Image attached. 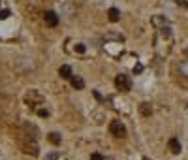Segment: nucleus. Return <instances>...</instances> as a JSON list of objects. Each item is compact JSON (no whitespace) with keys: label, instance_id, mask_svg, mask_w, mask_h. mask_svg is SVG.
Wrapping results in <instances>:
<instances>
[{"label":"nucleus","instance_id":"obj_1","mask_svg":"<svg viewBox=\"0 0 188 160\" xmlns=\"http://www.w3.org/2000/svg\"><path fill=\"white\" fill-rule=\"evenodd\" d=\"M115 85L119 87L121 90H124V93H128V90L132 89V81H130V77L124 76V74H119V76L115 77Z\"/></svg>","mask_w":188,"mask_h":160},{"label":"nucleus","instance_id":"obj_2","mask_svg":"<svg viewBox=\"0 0 188 160\" xmlns=\"http://www.w3.org/2000/svg\"><path fill=\"white\" fill-rule=\"evenodd\" d=\"M109 132L113 136H117V138H122V136H126V126L121 123V121H113L109 124Z\"/></svg>","mask_w":188,"mask_h":160},{"label":"nucleus","instance_id":"obj_3","mask_svg":"<svg viewBox=\"0 0 188 160\" xmlns=\"http://www.w3.org/2000/svg\"><path fill=\"white\" fill-rule=\"evenodd\" d=\"M43 19H45V23L49 27H57L58 25V15L55 13V11H45L43 13Z\"/></svg>","mask_w":188,"mask_h":160},{"label":"nucleus","instance_id":"obj_4","mask_svg":"<svg viewBox=\"0 0 188 160\" xmlns=\"http://www.w3.org/2000/svg\"><path fill=\"white\" fill-rule=\"evenodd\" d=\"M58 74H60V77H64V79H70V77H72L74 74H72V68H70V66H60V70H58Z\"/></svg>","mask_w":188,"mask_h":160},{"label":"nucleus","instance_id":"obj_5","mask_svg":"<svg viewBox=\"0 0 188 160\" xmlns=\"http://www.w3.org/2000/svg\"><path fill=\"white\" fill-rule=\"evenodd\" d=\"M70 81H72V85H74L75 89H83V87H85V81H83L81 76H72V77H70Z\"/></svg>","mask_w":188,"mask_h":160},{"label":"nucleus","instance_id":"obj_6","mask_svg":"<svg viewBox=\"0 0 188 160\" xmlns=\"http://www.w3.org/2000/svg\"><path fill=\"white\" fill-rule=\"evenodd\" d=\"M107 15H109V21H113V23H117V21L121 19V11L117 10V8H109Z\"/></svg>","mask_w":188,"mask_h":160},{"label":"nucleus","instance_id":"obj_7","mask_svg":"<svg viewBox=\"0 0 188 160\" xmlns=\"http://www.w3.org/2000/svg\"><path fill=\"white\" fill-rule=\"evenodd\" d=\"M169 149H171V153H175V154L181 153V143H179L177 138H171V140H169Z\"/></svg>","mask_w":188,"mask_h":160},{"label":"nucleus","instance_id":"obj_8","mask_svg":"<svg viewBox=\"0 0 188 160\" xmlns=\"http://www.w3.org/2000/svg\"><path fill=\"white\" fill-rule=\"evenodd\" d=\"M49 141H51L53 145H60L62 140H60V136H58L57 132H51V134H49Z\"/></svg>","mask_w":188,"mask_h":160},{"label":"nucleus","instance_id":"obj_9","mask_svg":"<svg viewBox=\"0 0 188 160\" xmlns=\"http://www.w3.org/2000/svg\"><path fill=\"white\" fill-rule=\"evenodd\" d=\"M141 113H143L145 117H149V115H151V106H149L147 102H145V104H141Z\"/></svg>","mask_w":188,"mask_h":160},{"label":"nucleus","instance_id":"obj_10","mask_svg":"<svg viewBox=\"0 0 188 160\" xmlns=\"http://www.w3.org/2000/svg\"><path fill=\"white\" fill-rule=\"evenodd\" d=\"M11 13H10V10H0V19H8Z\"/></svg>","mask_w":188,"mask_h":160},{"label":"nucleus","instance_id":"obj_11","mask_svg":"<svg viewBox=\"0 0 188 160\" xmlns=\"http://www.w3.org/2000/svg\"><path fill=\"white\" fill-rule=\"evenodd\" d=\"M75 51H77V53H85V45H83V43H77V45H75Z\"/></svg>","mask_w":188,"mask_h":160},{"label":"nucleus","instance_id":"obj_12","mask_svg":"<svg viewBox=\"0 0 188 160\" xmlns=\"http://www.w3.org/2000/svg\"><path fill=\"white\" fill-rule=\"evenodd\" d=\"M90 160H104V156L98 154V153H94V154H90Z\"/></svg>","mask_w":188,"mask_h":160},{"label":"nucleus","instance_id":"obj_13","mask_svg":"<svg viewBox=\"0 0 188 160\" xmlns=\"http://www.w3.org/2000/svg\"><path fill=\"white\" fill-rule=\"evenodd\" d=\"M38 113H40V117H47V115H49V113H47V111H45V109H40V111H38Z\"/></svg>","mask_w":188,"mask_h":160},{"label":"nucleus","instance_id":"obj_14","mask_svg":"<svg viewBox=\"0 0 188 160\" xmlns=\"http://www.w3.org/2000/svg\"><path fill=\"white\" fill-rule=\"evenodd\" d=\"M141 70H143V66H141V64H137V66L134 68V72H141Z\"/></svg>","mask_w":188,"mask_h":160},{"label":"nucleus","instance_id":"obj_15","mask_svg":"<svg viewBox=\"0 0 188 160\" xmlns=\"http://www.w3.org/2000/svg\"><path fill=\"white\" fill-rule=\"evenodd\" d=\"M181 68H182V72H186V74H188V64H182Z\"/></svg>","mask_w":188,"mask_h":160},{"label":"nucleus","instance_id":"obj_16","mask_svg":"<svg viewBox=\"0 0 188 160\" xmlns=\"http://www.w3.org/2000/svg\"><path fill=\"white\" fill-rule=\"evenodd\" d=\"M143 160H151V158H147V156H145V158H143Z\"/></svg>","mask_w":188,"mask_h":160}]
</instances>
